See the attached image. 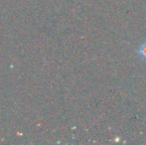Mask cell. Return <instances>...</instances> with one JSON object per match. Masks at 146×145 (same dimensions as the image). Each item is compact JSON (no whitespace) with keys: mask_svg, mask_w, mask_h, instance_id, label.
<instances>
[{"mask_svg":"<svg viewBox=\"0 0 146 145\" xmlns=\"http://www.w3.org/2000/svg\"><path fill=\"white\" fill-rule=\"evenodd\" d=\"M137 54L142 58L143 61L146 62V41H144V42L139 46L138 50H137Z\"/></svg>","mask_w":146,"mask_h":145,"instance_id":"cell-1","label":"cell"}]
</instances>
